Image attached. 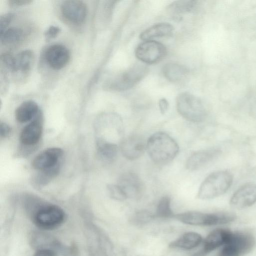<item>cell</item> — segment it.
<instances>
[{"label":"cell","instance_id":"9c48e42d","mask_svg":"<svg viewBox=\"0 0 256 256\" xmlns=\"http://www.w3.org/2000/svg\"><path fill=\"white\" fill-rule=\"evenodd\" d=\"M124 191L128 198H138L144 190V185L140 178L132 172L122 174L117 184Z\"/></svg>","mask_w":256,"mask_h":256},{"label":"cell","instance_id":"6da1fadb","mask_svg":"<svg viewBox=\"0 0 256 256\" xmlns=\"http://www.w3.org/2000/svg\"><path fill=\"white\" fill-rule=\"evenodd\" d=\"M146 150L152 160L158 164H165L177 156L179 146L170 135L162 132L152 134L146 141Z\"/></svg>","mask_w":256,"mask_h":256},{"label":"cell","instance_id":"8992f818","mask_svg":"<svg viewBox=\"0 0 256 256\" xmlns=\"http://www.w3.org/2000/svg\"><path fill=\"white\" fill-rule=\"evenodd\" d=\"M64 218V212L60 208L48 205L42 206L36 211L34 216V222L41 229L51 230L62 224Z\"/></svg>","mask_w":256,"mask_h":256},{"label":"cell","instance_id":"8fae6325","mask_svg":"<svg viewBox=\"0 0 256 256\" xmlns=\"http://www.w3.org/2000/svg\"><path fill=\"white\" fill-rule=\"evenodd\" d=\"M146 142L140 136L133 134L124 138L121 142L122 154L126 159L134 160L140 158L146 150Z\"/></svg>","mask_w":256,"mask_h":256},{"label":"cell","instance_id":"ffe728a7","mask_svg":"<svg viewBox=\"0 0 256 256\" xmlns=\"http://www.w3.org/2000/svg\"><path fill=\"white\" fill-rule=\"evenodd\" d=\"M162 74L171 82H178L182 80L188 75V70L183 65L174 62L166 64L162 68Z\"/></svg>","mask_w":256,"mask_h":256},{"label":"cell","instance_id":"5b68a950","mask_svg":"<svg viewBox=\"0 0 256 256\" xmlns=\"http://www.w3.org/2000/svg\"><path fill=\"white\" fill-rule=\"evenodd\" d=\"M256 242L254 237L250 234L232 232L216 256H244L254 249Z\"/></svg>","mask_w":256,"mask_h":256},{"label":"cell","instance_id":"484cf974","mask_svg":"<svg viewBox=\"0 0 256 256\" xmlns=\"http://www.w3.org/2000/svg\"><path fill=\"white\" fill-rule=\"evenodd\" d=\"M156 215L161 218H168L174 216L171 208L170 198L168 196H162L158 202Z\"/></svg>","mask_w":256,"mask_h":256},{"label":"cell","instance_id":"ba28073f","mask_svg":"<svg viewBox=\"0 0 256 256\" xmlns=\"http://www.w3.org/2000/svg\"><path fill=\"white\" fill-rule=\"evenodd\" d=\"M166 48L162 43L154 40H145L138 46L136 56L147 64H154L162 60L166 55Z\"/></svg>","mask_w":256,"mask_h":256},{"label":"cell","instance_id":"e0dca14e","mask_svg":"<svg viewBox=\"0 0 256 256\" xmlns=\"http://www.w3.org/2000/svg\"><path fill=\"white\" fill-rule=\"evenodd\" d=\"M232 232L222 228L212 231L202 242L201 250L207 256L216 249L222 246L228 240Z\"/></svg>","mask_w":256,"mask_h":256},{"label":"cell","instance_id":"5bb4252c","mask_svg":"<svg viewBox=\"0 0 256 256\" xmlns=\"http://www.w3.org/2000/svg\"><path fill=\"white\" fill-rule=\"evenodd\" d=\"M45 57L48 64L52 68L58 70L67 64L70 58V54L65 46L54 44L46 50Z\"/></svg>","mask_w":256,"mask_h":256},{"label":"cell","instance_id":"d4e9b609","mask_svg":"<svg viewBox=\"0 0 256 256\" xmlns=\"http://www.w3.org/2000/svg\"><path fill=\"white\" fill-rule=\"evenodd\" d=\"M98 150L102 158L111 162L116 158L118 148L114 143L102 141L100 144Z\"/></svg>","mask_w":256,"mask_h":256},{"label":"cell","instance_id":"4dcf8cb0","mask_svg":"<svg viewBox=\"0 0 256 256\" xmlns=\"http://www.w3.org/2000/svg\"><path fill=\"white\" fill-rule=\"evenodd\" d=\"M60 29L59 27L52 26H50L44 34L45 38L47 40H50L55 38L60 32Z\"/></svg>","mask_w":256,"mask_h":256},{"label":"cell","instance_id":"7a4b0ae2","mask_svg":"<svg viewBox=\"0 0 256 256\" xmlns=\"http://www.w3.org/2000/svg\"><path fill=\"white\" fill-rule=\"evenodd\" d=\"M232 179V176L228 171L219 170L210 174L201 184L198 197L210 200L220 196L231 186Z\"/></svg>","mask_w":256,"mask_h":256},{"label":"cell","instance_id":"52a82bcc","mask_svg":"<svg viewBox=\"0 0 256 256\" xmlns=\"http://www.w3.org/2000/svg\"><path fill=\"white\" fill-rule=\"evenodd\" d=\"M148 72L146 66L135 64L116 76L111 82L110 88L118 91L129 90L142 80Z\"/></svg>","mask_w":256,"mask_h":256},{"label":"cell","instance_id":"e575fe53","mask_svg":"<svg viewBox=\"0 0 256 256\" xmlns=\"http://www.w3.org/2000/svg\"><path fill=\"white\" fill-rule=\"evenodd\" d=\"M8 2L12 6H18L30 4L32 1L29 0H10Z\"/></svg>","mask_w":256,"mask_h":256},{"label":"cell","instance_id":"277c9868","mask_svg":"<svg viewBox=\"0 0 256 256\" xmlns=\"http://www.w3.org/2000/svg\"><path fill=\"white\" fill-rule=\"evenodd\" d=\"M182 223L200 226H211L230 223L236 219V216L228 212L204 213L189 211L174 216Z\"/></svg>","mask_w":256,"mask_h":256},{"label":"cell","instance_id":"2e32d148","mask_svg":"<svg viewBox=\"0 0 256 256\" xmlns=\"http://www.w3.org/2000/svg\"><path fill=\"white\" fill-rule=\"evenodd\" d=\"M63 154L62 150L58 148H48L37 155L34 159L32 166L40 170L50 168L57 164Z\"/></svg>","mask_w":256,"mask_h":256},{"label":"cell","instance_id":"3957f363","mask_svg":"<svg viewBox=\"0 0 256 256\" xmlns=\"http://www.w3.org/2000/svg\"><path fill=\"white\" fill-rule=\"evenodd\" d=\"M178 112L184 118L199 122L206 118L207 112L204 103L198 97L188 92L179 94L176 99Z\"/></svg>","mask_w":256,"mask_h":256},{"label":"cell","instance_id":"d6986e66","mask_svg":"<svg viewBox=\"0 0 256 256\" xmlns=\"http://www.w3.org/2000/svg\"><path fill=\"white\" fill-rule=\"evenodd\" d=\"M173 26L166 22L155 24L143 31L140 38L144 41L153 40L157 38H164L172 34Z\"/></svg>","mask_w":256,"mask_h":256},{"label":"cell","instance_id":"44dd1931","mask_svg":"<svg viewBox=\"0 0 256 256\" xmlns=\"http://www.w3.org/2000/svg\"><path fill=\"white\" fill-rule=\"evenodd\" d=\"M38 106L32 100H27L21 104L16 109L15 116L20 122H28L34 118L39 112Z\"/></svg>","mask_w":256,"mask_h":256},{"label":"cell","instance_id":"4316f807","mask_svg":"<svg viewBox=\"0 0 256 256\" xmlns=\"http://www.w3.org/2000/svg\"><path fill=\"white\" fill-rule=\"evenodd\" d=\"M59 171V164L48 169L40 170L35 178V183L38 186L47 184L54 178Z\"/></svg>","mask_w":256,"mask_h":256},{"label":"cell","instance_id":"7c38bea8","mask_svg":"<svg viewBox=\"0 0 256 256\" xmlns=\"http://www.w3.org/2000/svg\"><path fill=\"white\" fill-rule=\"evenodd\" d=\"M61 11L68 20L75 24L82 23L87 14L86 4L81 0H70L63 2Z\"/></svg>","mask_w":256,"mask_h":256},{"label":"cell","instance_id":"f1b7e54d","mask_svg":"<svg viewBox=\"0 0 256 256\" xmlns=\"http://www.w3.org/2000/svg\"><path fill=\"white\" fill-rule=\"evenodd\" d=\"M108 190L110 196L114 199L124 200L128 198L125 193L118 184L110 185L108 186Z\"/></svg>","mask_w":256,"mask_h":256},{"label":"cell","instance_id":"1f68e13d","mask_svg":"<svg viewBox=\"0 0 256 256\" xmlns=\"http://www.w3.org/2000/svg\"><path fill=\"white\" fill-rule=\"evenodd\" d=\"M33 256H56V254L50 249L42 248L36 252Z\"/></svg>","mask_w":256,"mask_h":256},{"label":"cell","instance_id":"4fadbf2b","mask_svg":"<svg viewBox=\"0 0 256 256\" xmlns=\"http://www.w3.org/2000/svg\"><path fill=\"white\" fill-rule=\"evenodd\" d=\"M220 154V150L216 148L195 152L188 158L186 168L190 171L199 170L215 160Z\"/></svg>","mask_w":256,"mask_h":256},{"label":"cell","instance_id":"603a6c76","mask_svg":"<svg viewBox=\"0 0 256 256\" xmlns=\"http://www.w3.org/2000/svg\"><path fill=\"white\" fill-rule=\"evenodd\" d=\"M197 3V1L194 0H176L171 3L167 10L170 14L177 16L192 12Z\"/></svg>","mask_w":256,"mask_h":256},{"label":"cell","instance_id":"7402d4cb","mask_svg":"<svg viewBox=\"0 0 256 256\" xmlns=\"http://www.w3.org/2000/svg\"><path fill=\"white\" fill-rule=\"evenodd\" d=\"M15 72H26L32 66L34 60V52L30 50H25L18 54L14 57Z\"/></svg>","mask_w":256,"mask_h":256},{"label":"cell","instance_id":"30bf717a","mask_svg":"<svg viewBox=\"0 0 256 256\" xmlns=\"http://www.w3.org/2000/svg\"><path fill=\"white\" fill-rule=\"evenodd\" d=\"M256 203V184H248L238 189L232 196L230 204L234 208L240 210Z\"/></svg>","mask_w":256,"mask_h":256},{"label":"cell","instance_id":"d6a6232c","mask_svg":"<svg viewBox=\"0 0 256 256\" xmlns=\"http://www.w3.org/2000/svg\"><path fill=\"white\" fill-rule=\"evenodd\" d=\"M168 102L166 99L162 98L158 101V106L162 114H164L168 108Z\"/></svg>","mask_w":256,"mask_h":256},{"label":"cell","instance_id":"836d02e7","mask_svg":"<svg viewBox=\"0 0 256 256\" xmlns=\"http://www.w3.org/2000/svg\"><path fill=\"white\" fill-rule=\"evenodd\" d=\"M10 134V127L4 122H1L0 124V134L2 137H6Z\"/></svg>","mask_w":256,"mask_h":256},{"label":"cell","instance_id":"83f0119b","mask_svg":"<svg viewBox=\"0 0 256 256\" xmlns=\"http://www.w3.org/2000/svg\"><path fill=\"white\" fill-rule=\"evenodd\" d=\"M2 66L5 70L12 72H15L14 57L8 53L3 54L0 56Z\"/></svg>","mask_w":256,"mask_h":256},{"label":"cell","instance_id":"ac0fdd59","mask_svg":"<svg viewBox=\"0 0 256 256\" xmlns=\"http://www.w3.org/2000/svg\"><path fill=\"white\" fill-rule=\"evenodd\" d=\"M202 242V238L199 234L189 232H186L170 244V247L183 250H190L198 246Z\"/></svg>","mask_w":256,"mask_h":256},{"label":"cell","instance_id":"9a60e30c","mask_svg":"<svg viewBox=\"0 0 256 256\" xmlns=\"http://www.w3.org/2000/svg\"><path fill=\"white\" fill-rule=\"evenodd\" d=\"M42 118L39 111L34 119L23 128L20 135V140L23 144L32 146L39 141L42 130Z\"/></svg>","mask_w":256,"mask_h":256},{"label":"cell","instance_id":"cb8c5ba5","mask_svg":"<svg viewBox=\"0 0 256 256\" xmlns=\"http://www.w3.org/2000/svg\"><path fill=\"white\" fill-rule=\"evenodd\" d=\"M23 35V31L20 28H8L0 34L1 43L4 45L18 43L22 40Z\"/></svg>","mask_w":256,"mask_h":256},{"label":"cell","instance_id":"f546056e","mask_svg":"<svg viewBox=\"0 0 256 256\" xmlns=\"http://www.w3.org/2000/svg\"><path fill=\"white\" fill-rule=\"evenodd\" d=\"M14 14L12 13H6L0 16V32L2 34L6 30Z\"/></svg>","mask_w":256,"mask_h":256}]
</instances>
